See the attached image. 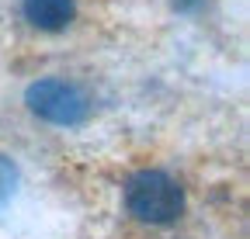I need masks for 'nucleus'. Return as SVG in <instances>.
<instances>
[{
  "label": "nucleus",
  "instance_id": "1",
  "mask_svg": "<svg viewBox=\"0 0 250 239\" xmlns=\"http://www.w3.org/2000/svg\"><path fill=\"white\" fill-rule=\"evenodd\" d=\"M122 212L143 232H170L188 215V191L170 170L143 166L122 184Z\"/></svg>",
  "mask_w": 250,
  "mask_h": 239
},
{
  "label": "nucleus",
  "instance_id": "4",
  "mask_svg": "<svg viewBox=\"0 0 250 239\" xmlns=\"http://www.w3.org/2000/svg\"><path fill=\"white\" fill-rule=\"evenodd\" d=\"M14 181H18V170H14V163H11L7 156H0V201H4V198L11 194Z\"/></svg>",
  "mask_w": 250,
  "mask_h": 239
},
{
  "label": "nucleus",
  "instance_id": "2",
  "mask_svg": "<svg viewBox=\"0 0 250 239\" xmlns=\"http://www.w3.org/2000/svg\"><path fill=\"white\" fill-rule=\"evenodd\" d=\"M24 108L52 129H80L94 114V101L70 76H39L24 87Z\"/></svg>",
  "mask_w": 250,
  "mask_h": 239
},
{
  "label": "nucleus",
  "instance_id": "5",
  "mask_svg": "<svg viewBox=\"0 0 250 239\" xmlns=\"http://www.w3.org/2000/svg\"><path fill=\"white\" fill-rule=\"evenodd\" d=\"M167 4H170V11H174V14H181V18H195V14H202V11H205L208 0H167Z\"/></svg>",
  "mask_w": 250,
  "mask_h": 239
},
{
  "label": "nucleus",
  "instance_id": "3",
  "mask_svg": "<svg viewBox=\"0 0 250 239\" xmlns=\"http://www.w3.org/2000/svg\"><path fill=\"white\" fill-rule=\"evenodd\" d=\"M18 18L35 35H66L80 21V0H18Z\"/></svg>",
  "mask_w": 250,
  "mask_h": 239
}]
</instances>
